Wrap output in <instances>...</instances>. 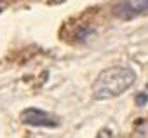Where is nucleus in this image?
Here are the masks:
<instances>
[{
    "label": "nucleus",
    "mask_w": 148,
    "mask_h": 138,
    "mask_svg": "<svg viewBox=\"0 0 148 138\" xmlns=\"http://www.w3.org/2000/svg\"><path fill=\"white\" fill-rule=\"evenodd\" d=\"M134 82H136V74L132 68L110 66L96 77L92 84V96L94 100H112L124 95Z\"/></svg>",
    "instance_id": "1"
},
{
    "label": "nucleus",
    "mask_w": 148,
    "mask_h": 138,
    "mask_svg": "<svg viewBox=\"0 0 148 138\" xmlns=\"http://www.w3.org/2000/svg\"><path fill=\"white\" fill-rule=\"evenodd\" d=\"M21 121L32 128H58L59 126V121L52 114L42 108H35V107L25 108L21 112Z\"/></svg>",
    "instance_id": "2"
},
{
    "label": "nucleus",
    "mask_w": 148,
    "mask_h": 138,
    "mask_svg": "<svg viewBox=\"0 0 148 138\" xmlns=\"http://www.w3.org/2000/svg\"><path fill=\"white\" fill-rule=\"evenodd\" d=\"M146 11H148V0H124L115 9L117 16H120L124 19L136 18V16H139Z\"/></svg>",
    "instance_id": "3"
}]
</instances>
